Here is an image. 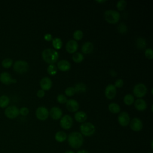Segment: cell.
<instances>
[{
	"label": "cell",
	"instance_id": "6da1fadb",
	"mask_svg": "<svg viewBox=\"0 0 153 153\" xmlns=\"http://www.w3.org/2000/svg\"><path fill=\"white\" fill-rule=\"evenodd\" d=\"M68 142L72 148L78 149L81 148L84 143V137L81 133L74 131L68 135Z\"/></svg>",
	"mask_w": 153,
	"mask_h": 153
},
{
	"label": "cell",
	"instance_id": "7a4b0ae2",
	"mask_svg": "<svg viewBox=\"0 0 153 153\" xmlns=\"http://www.w3.org/2000/svg\"><path fill=\"white\" fill-rule=\"evenodd\" d=\"M42 59L50 65L55 63L59 59L58 52L52 48H46L44 50L41 54Z\"/></svg>",
	"mask_w": 153,
	"mask_h": 153
},
{
	"label": "cell",
	"instance_id": "3957f363",
	"mask_svg": "<svg viewBox=\"0 0 153 153\" xmlns=\"http://www.w3.org/2000/svg\"><path fill=\"white\" fill-rule=\"evenodd\" d=\"M105 20L110 24H115L118 22L120 14L118 11L114 10H108L104 13Z\"/></svg>",
	"mask_w": 153,
	"mask_h": 153
},
{
	"label": "cell",
	"instance_id": "277c9868",
	"mask_svg": "<svg viewBox=\"0 0 153 153\" xmlns=\"http://www.w3.org/2000/svg\"><path fill=\"white\" fill-rule=\"evenodd\" d=\"M81 134L87 137L92 136L96 131L95 126L90 122H84L79 127Z\"/></svg>",
	"mask_w": 153,
	"mask_h": 153
},
{
	"label": "cell",
	"instance_id": "5b68a950",
	"mask_svg": "<svg viewBox=\"0 0 153 153\" xmlns=\"http://www.w3.org/2000/svg\"><path fill=\"white\" fill-rule=\"evenodd\" d=\"M13 66L14 71L19 74H23L27 72L29 68L28 63L26 61L23 60H16Z\"/></svg>",
	"mask_w": 153,
	"mask_h": 153
},
{
	"label": "cell",
	"instance_id": "8992f818",
	"mask_svg": "<svg viewBox=\"0 0 153 153\" xmlns=\"http://www.w3.org/2000/svg\"><path fill=\"white\" fill-rule=\"evenodd\" d=\"M134 96L140 99L144 97L147 93V87L143 83H139L136 84L133 89Z\"/></svg>",
	"mask_w": 153,
	"mask_h": 153
},
{
	"label": "cell",
	"instance_id": "52a82bcc",
	"mask_svg": "<svg viewBox=\"0 0 153 153\" xmlns=\"http://www.w3.org/2000/svg\"><path fill=\"white\" fill-rule=\"evenodd\" d=\"M4 114L9 119H14L19 115V109L14 105L8 106L5 108Z\"/></svg>",
	"mask_w": 153,
	"mask_h": 153
},
{
	"label": "cell",
	"instance_id": "ba28073f",
	"mask_svg": "<svg viewBox=\"0 0 153 153\" xmlns=\"http://www.w3.org/2000/svg\"><path fill=\"white\" fill-rule=\"evenodd\" d=\"M72 124L73 120L69 115H65L60 118V125L62 128L65 130H68L72 127Z\"/></svg>",
	"mask_w": 153,
	"mask_h": 153
},
{
	"label": "cell",
	"instance_id": "9c48e42d",
	"mask_svg": "<svg viewBox=\"0 0 153 153\" xmlns=\"http://www.w3.org/2000/svg\"><path fill=\"white\" fill-rule=\"evenodd\" d=\"M0 81L5 85H10L17 82V79L13 78L11 74L7 72H3L0 74Z\"/></svg>",
	"mask_w": 153,
	"mask_h": 153
},
{
	"label": "cell",
	"instance_id": "30bf717a",
	"mask_svg": "<svg viewBox=\"0 0 153 153\" xmlns=\"http://www.w3.org/2000/svg\"><path fill=\"white\" fill-rule=\"evenodd\" d=\"M35 115L39 120L45 121L48 118L49 116V112L45 107L39 106L36 109Z\"/></svg>",
	"mask_w": 153,
	"mask_h": 153
},
{
	"label": "cell",
	"instance_id": "8fae6325",
	"mask_svg": "<svg viewBox=\"0 0 153 153\" xmlns=\"http://www.w3.org/2000/svg\"><path fill=\"white\" fill-rule=\"evenodd\" d=\"M130 121L129 114L127 112H121L118 116V122L123 127L127 126Z\"/></svg>",
	"mask_w": 153,
	"mask_h": 153
},
{
	"label": "cell",
	"instance_id": "7c38bea8",
	"mask_svg": "<svg viewBox=\"0 0 153 153\" xmlns=\"http://www.w3.org/2000/svg\"><path fill=\"white\" fill-rule=\"evenodd\" d=\"M130 127L134 131H139L143 128V123L139 118L134 117L130 121Z\"/></svg>",
	"mask_w": 153,
	"mask_h": 153
},
{
	"label": "cell",
	"instance_id": "4fadbf2b",
	"mask_svg": "<svg viewBox=\"0 0 153 153\" xmlns=\"http://www.w3.org/2000/svg\"><path fill=\"white\" fill-rule=\"evenodd\" d=\"M117 93V88L113 84H108L105 90V97L108 99H114Z\"/></svg>",
	"mask_w": 153,
	"mask_h": 153
},
{
	"label": "cell",
	"instance_id": "5bb4252c",
	"mask_svg": "<svg viewBox=\"0 0 153 153\" xmlns=\"http://www.w3.org/2000/svg\"><path fill=\"white\" fill-rule=\"evenodd\" d=\"M66 107L69 112H75L78 111L79 109V103L76 100L71 99L66 102Z\"/></svg>",
	"mask_w": 153,
	"mask_h": 153
},
{
	"label": "cell",
	"instance_id": "9a60e30c",
	"mask_svg": "<svg viewBox=\"0 0 153 153\" xmlns=\"http://www.w3.org/2000/svg\"><path fill=\"white\" fill-rule=\"evenodd\" d=\"M49 115L51 118L54 120H57L60 119L63 115V112L62 109L57 106H54L51 108L49 112Z\"/></svg>",
	"mask_w": 153,
	"mask_h": 153
},
{
	"label": "cell",
	"instance_id": "2e32d148",
	"mask_svg": "<svg viewBox=\"0 0 153 153\" xmlns=\"http://www.w3.org/2000/svg\"><path fill=\"white\" fill-rule=\"evenodd\" d=\"M78 45L76 41L74 39H71L66 44V50L69 54H74L76 53L78 50Z\"/></svg>",
	"mask_w": 153,
	"mask_h": 153
},
{
	"label": "cell",
	"instance_id": "e0dca14e",
	"mask_svg": "<svg viewBox=\"0 0 153 153\" xmlns=\"http://www.w3.org/2000/svg\"><path fill=\"white\" fill-rule=\"evenodd\" d=\"M40 87L41 89L44 91L49 90L51 89L53 85V82L51 79L48 77H44L40 81Z\"/></svg>",
	"mask_w": 153,
	"mask_h": 153
},
{
	"label": "cell",
	"instance_id": "ac0fdd59",
	"mask_svg": "<svg viewBox=\"0 0 153 153\" xmlns=\"http://www.w3.org/2000/svg\"><path fill=\"white\" fill-rule=\"evenodd\" d=\"M134 105L135 108L139 111H143L147 108V104L145 100L142 99H137L134 101Z\"/></svg>",
	"mask_w": 153,
	"mask_h": 153
},
{
	"label": "cell",
	"instance_id": "d6986e66",
	"mask_svg": "<svg viewBox=\"0 0 153 153\" xmlns=\"http://www.w3.org/2000/svg\"><path fill=\"white\" fill-rule=\"evenodd\" d=\"M57 68L62 72H66L70 69L71 64L66 60H61L57 63Z\"/></svg>",
	"mask_w": 153,
	"mask_h": 153
},
{
	"label": "cell",
	"instance_id": "ffe728a7",
	"mask_svg": "<svg viewBox=\"0 0 153 153\" xmlns=\"http://www.w3.org/2000/svg\"><path fill=\"white\" fill-rule=\"evenodd\" d=\"M93 48H94V46L92 42L90 41H87L82 44L81 47V51L84 54H88L92 53Z\"/></svg>",
	"mask_w": 153,
	"mask_h": 153
},
{
	"label": "cell",
	"instance_id": "44dd1931",
	"mask_svg": "<svg viewBox=\"0 0 153 153\" xmlns=\"http://www.w3.org/2000/svg\"><path fill=\"white\" fill-rule=\"evenodd\" d=\"M74 118L77 122L83 123L86 121L87 118V115L86 113L84 111H76L74 115Z\"/></svg>",
	"mask_w": 153,
	"mask_h": 153
},
{
	"label": "cell",
	"instance_id": "7402d4cb",
	"mask_svg": "<svg viewBox=\"0 0 153 153\" xmlns=\"http://www.w3.org/2000/svg\"><path fill=\"white\" fill-rule=\"evenodd\" d=\"M54 138L58 142H63L67 139V134L65 131H59L55 134Z\"/></svg>",
	"mask_w": 153,
	"mask_h": 153
},
{
	"label": "cell",
	"instance_id": "603a6c76",
	"mask_svg": "<svg viewBox=\"0 0 153 153\" xmlns=\"http://www.w3.org/2000/svg\"><path fill=\"white\" fill-rule=\"evenodd\" d=\"M10 100L7 95H2L0 96V108H4L8 106Z\"/></svg>",
	"mask_w": 153,
	"mask_h": 153
},
{
	"label": "cell",
	"instance_id": "cb8c5ba5",
	"mask_svg": "<svg viewBox=\"0 0 153 153\" xmlns=\"http://www.w3.org/2000/svg\"><path fill=\"white\" fill-rule=\"evenodd\" d=\"M108 109L113 114H118L120 112L121 108L118 104L116 103H111L108 105Z\"/></svg>",
	"mask_w": 153,
	"mask_h": 153
},
{
	"label": "cell",
	"instance_id": "d4e9b609",
	"mask_svg": "<svg viewBox=\"0 0 153 153\" xmlns=\"http://www.w3.org/2000/svg\"><path fill=\"white\" fill-rule=\"evenodd\" d=\"M74 89L75 90V93H84L87 91V86L82 82H79L75 85Z\"/></svg>",
	"mask_w": 153,
	"mask_h": 153
},
{
	"label": "cell",
	"instance_id": "484cf974",
	"mask_svg": "<svg viewBox=\"0 0 153 153\" xmlns=\"http://www.w3.org/2000/svg\"><path fill=\"white\" fill-rule=\"evenodd\" d=\"M136 46L138 49L143 50L146 47V42L143 38H138L136 41Z\"/></svg>",
	"mask_w": 153,
	"mask_h": 153
},
{
	"label": "cell",
	"instance_id": "4316f807",
	"mask_svg": "<svg viewBox=\"0 0 153 153\" xmlns=\"http://www.w3.org/2000/svg\"><path fill=\"white\" fill-rule=\"evenodd\" d=\"M123 101H124V103L126 105L130 106V105H131L134 103V97L133 95H132L131 94H127L124 97Z\"/></svg>",
	"mask_w": 153,
	"mask_h": 153
},
{
	"label": "cell",
	"instance_id": "83f0119b",
	"mask_svg": "<svg viewBox=\"0 0 153 153\" xmlns=\"http://www.w3.org/2000/svg\"><path fill=\"white\" fill-rule=\"evenodd\" d=\"M52 45L55 49L60 50L62 47L63 42L60 38H53L52 40Z\"/></svg>",
	"mask_w": 153,
	"mask_h": 153
},
{
	"label": "cell",
	"instance_id": "f1b7e54d",
	"mask_svg": "<svg viewBox=\"0 0 153 153\" xmlns=\"http://www.w3.org/2000/svg\"><path fill=\"white\" fill-rule=\"evenodd\" d=\"M13 65V60L11 58H5L1 62V65L5 69H8Z\"/></svg>",
	"mask_w": 153,
	"mask_h": 153
},
{
	"label": "cell",
	"instance_id": "f546056e",
	"mask_svg": "<svg viewBox=\"0 0 153 153\" xmlns=\"http://www.w3.org/2000/svg\"><path fill=\"white\" fill-rule=\"evenodd\" d=\"M72 60L75 63H81L84 60V56L81 53H78V52L75 53L72 56Z\"/></svg>",
	"mask_w": 153,
	"mask_h": 153
},
{
	"label": "cell",
	"instance_id": "4dcf8cb0",
	"mask_svg": "<svg viewBox=\"0 0 153 153\" xmlns=\"http://www.w3.org/2000/svg\"><path fill=\"white\" fill-rule=\"evenodd\" d=\"M47 71L48 74L50 75L54 76L57 72V67L54 64H51V65H50L48 66Z\"/></svg>",
	"mask_w": 153,
	"mask_h": 153
},
{
	"label": "cell",
	"instance_id": "1f68e13d",
	"mask_svg": "<svg viewBox=\"0 0 153 153\" xmlns=\"http://www.w3.org/2000/svg\"><path fill=\"white\" fill-rule=\"evenodd\" d=\"M73 37L75 41H79L83 37V32L81 30H76L73 33Z\"/></svg>",
	"mask_w": 153,
	"mask_h": 153
},
{
	"label": "cell",
	"instance_id": "d6a6232c",
	"mask_svg": "<svg viewBox=\"0 0 153 153\" xmlns=\"http://www.w3.org/2000/svg\"><path fill=\"white\" fill-rule=\"evenodd\" d=\"M126 5H127V2L124 0L118 1L117 3V8L120 11L124 10L125 9Z\"/></svg>",
	"mask_w": 153,
	"mask_h": 153
},
{
	"label": "cell",
	"instance_id": "836d02e7",
	"mask_svg": "<svg viewBox=\"0 0 153 153\" xmlns=\"http://www.w3.org/2000/svg\"><path fill=\"white\" fill-rule=\"evenodd\" d=\"M118 31L119 33L121 34H124L127 32V26L124 23H121L118 26Z\"/></svg>",
	"mask_w": 153,
	"mask_h": 153
},
{
	"label": "cell",
	"instance_id": "e575fe53",
	"mask_svg": "<svg viewBox=\"0 0 153 153\" xmlns=\"http://www.w3.org/2000/svg\"><path fill=\"white\" fill-rule=\"evenodd\" d=\"M65 94L68 97H72L73 96L75 93V90L74 89V87H67L65 90Z\"/></svg>",
	"mask_w": 153,
	"mask_h": 153
},
{
	"label": "cell",
	"instance_id": "d590c367",
	"mask_svg": "<svg viewBox=\"0 0 153 153\" xmlns=\"http://www.w3.org/2000/svg\"><path fill=\"white\" fill-rule=\"evenodd\" d=\"M67 97L62 94H59L57 96V101L60 104H64L67 102Z\"/></svg>",
	"mask_w": 153,
	"mask_h": 153
},
{
	"label": "cell",
	"instance_id": "8d00e7d4",
	"mask_svg": "<svg viewBox=\"0 0 153 153\" xmlns=\"http://www.w3.org/2000/svg\"><path fill=\"white\" fill-rule=\"evenodd\" d=\"M145 56L148 59H150V60L152 59V58H153V50L150 48H146L145 51Z\"/></svg>",
	"mask_w": 153,
	"mask_h": 153
},
{
	"label": "cell",
	"instance_id": "74e56055",
	"mask_svg": "<svg viewBox=\"0 0 153 153\" xmlns=\"http://www.w3.org/2000/svg\"><path fill=\"white\" fill-rule=\"evenodd\" d=\"M29 112V110L27 107H22L19 109V114L22 116H26L28 115Z\"/></svg>",
	"mask_w": 153,
	"mask_h": 153
},
{
	"label": "cell",
	"instance_id": "f35d334b",
	"mask_svg": "<svg viewBox=\"0 0 153 153\" xmlns=\"http://www.w3.org/2000/svg\"><path fill=\"white\" fill-rule=\"evenodd\" d=\"M124 85V81L122 79H118L117 80L115 81L114 86L115 88H121Z\"/></svg>",
	"mask_w": 153,
	"mask_h": 153
},
{
	"label": "cell",
	"instance_id": "ab89813d",
	"mask_svg": "<svg viewBox=\"0 0 153 153\" xmlns=\"http://www.w3.org/2000/svg\"><path fill=\"white\" fill-rule=\"evenodd\" d=\"M44 38L46 41H50L53 40V36L50 33H46L44 35Z\"/></svg>",
	"mask_w": 153,
	"mask_h": 153
},
{
	"label": "cell",
	"instance_id": "60d3db41",
	"mask_svg": "<svg viewBox=\"0 0 153 153\" xmlns=\"http://www.w3.org/2000/svg\"><path fill=\"white\" fill-rule=\"evenodd\" d=\"M36 96L39 98H42L45 96V91L42 89L39 90L36 93Z\"/></svg>",
	"mask_w": 153,
	"mask_h": 153
},
{
	"label": "cell",
	"instance_id": "b9f144b4",
	"mask_svg": "<svg viewBox=\"0 0 153 153\" xmlns=\"http://www.w3.org/2000/svg\"><path fill=\"white\" fill-rule=\"evenodd\" d=\"M109 74L110 75L112 76H115L117 75V72L114 69H111L110 70V72H109Z\"/></svg>",
	"mask_w": 153,
	"mask_h": 153
},
{
	"label": "cell",
	"instance_id": "7bdbcfd3",
	"mask_svg": "<svg viewBox=\"0 0 153 153\" xmlns=\"http://www.w3.org/2000/svg\"><path fill=\"white\" fill-rule=\"evenodd\" d=\"M76 153H89V152L87 151V150L82 149V150H79V151H78Z\"/></svg>",
	"mask_w": 153,
	"mask_h": 153
},
{
	"label": "cell",
	"instance_id": "ee69618b",
	"mask_svg": "<svg viewBox=\"0 0 153 153\" xmlns=\"http://www.w3.org/2000/svg\"><path fill=\"white\" fill-rule=\"evenodd\" d=\"M65 153H75L73 151H71V150H68V151H66Z\"/></svg>",
	"mask_w": 153,
	"mask_h": 153
},
{
	"label": "cell",
	"instance_id": "f6af8a7d",
	"mask_svg": "<svg viewBox=\"0 0 153 153\" xmlns=\"http://www.w3.org/2000/svg\"><path fill=\"white\" fill-rule=\"evenodd\" d=\"M97 2H99V3H103V2H105L106 1H96Z\"/></svg>",
	"mask_w": 153,
	"mask_h": 153
},
{
	"label": "cell",
	"instance_id": "bcb514c9",
	"mask_svg": "<svg viewBox=\"0 0 153 153\" xmlns=\"http://www.w3.org/2000/svg\"><path fill=\"white\" fill-rule=\"evenodd\" d=\"M151 149H153V140H152L151 142Z\"/></svg>",
	"mask_w": 153,
	"mask_h": 153
},
{
	"label": "cell",
	"instance_id": "7dc6e473",
	"mask_svg": "<svg viewBox=\"0 0 153 153\" xmlns=\"http://www.w3.org/2000/svg\"><path fill=\"white\" fill-rule=\"evenodd\" d=\"M148 153H152V152H148Z\"/></svg>",
	"mask_w": 153,
	"mask_h": 153
}]
</instances>
